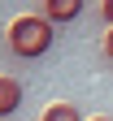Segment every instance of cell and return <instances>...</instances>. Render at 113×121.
<instances>
[{"label": "cell", "instance_id": "obj_5", "mask_svg": "<svg viewBox=\"0 0 113 121\" xmlns=\"http://www.w3.org/2000/svg\"><path fill=\"white\" fill-rule=\"evenodd\" d=\"M100 17H104V22L113 26V0H104V4H100Z\"/></svg>", "mask_w": 113, "mask_h": 121}, {"label": "cell", "instance_id": "obj_4", "mask_svg": "<svg viewBox=\"0 0 113 121\" xmlns=\"http://www.w3.org/2000/svg\"><path fill=\"white\" fill-rule=\"evenodd\" d=\"M39 121H83V112H78V104H48Z\"/></svg>", "mask_w": 113, "mask_h": 121}, {"label": "cell", "instance_id": "obj_2", "mask_svg": "<svg viewBox=\"0 0 113 121\" xmlns=\"http://www.w3.org/2000/svg\"><path fill=\"white\" fill-rule=\"evenodd\" d=\"M18 108H22V82L9 78V73H0V121L13 117Z\"/></svg>", "mask_w": 113, "mask_h": 121}, {"label": "cell", "instance_id": "obj_6", "mask_svg": "<svg viewBox=\"0 0 113 121\" xmlns=\"http://www.w3.org/2000/svg\"><path fill=\"white\" fill-rule=\"evenodd\" d=\"M104 56H109V60H113V26H109V30H104Z\"/></svg>", "mask_w": 113, "mask_h": 121}, {"label": "cell", "instance_id": "obj_1", "mask_svg": "<svg viewBox=\"0 0 113 121\" xmlns=\"http://www.w3.org/2000/svg\"><path fill=\"white\" fill-rule=\"evenodd\" d=\"M9 52L13 56H22V60H35L44 56L48 48H52V39H57V26L44 17V13H22V17H13L9 22Z\"/></svg>", "mask_w": 113, "mask_h": 121}, {"label": "cell", "instance_id": "obj_3", "mask_svg": "<svg viewBox=\"0 0 113 121\" xmlns=\"http://www.w3.org/2000/svg\"><path fill=\"white\" fill-rule=\"evenodd\" d=\"M78 13H83V0H48V4H44V17L52 26L57 22H74Z\"/></svg>", "mask_w": 113, "mask_h": 121}, {"label": "cell", "instance_id": "obj_7", "mask_svg": "<svg viewBox=\"0 0 113 121\" xmlns=\"http://www.w3.org/2000/svg\"><path fill=\"white\" fill-rule=\"evenodd\" d=\"M91 121H113V117H91Z\"/></svg>", "mask_w": 113, "mask_h": 121}]
</instances>
